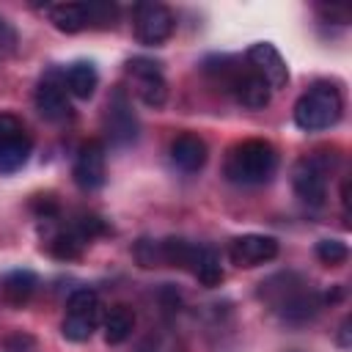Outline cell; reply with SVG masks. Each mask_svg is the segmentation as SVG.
Returning <instances> with one entry per match:
<instances>
[{
  "label": "cell",
  "instance_id": "1",
  "mask_svg": "<svg viewBox=\"0 0 352 352\" xmlns=\"http://www.w3.org/2000/svg\"><path fill=\"white\" fill-rule=\"evenodd\" d=\"M258 297L289 324H302L322 308V297L297 272H278L261 280Z\"/></svg>",
  "mask_w": 352,
  "mask_h": 352
},
{
  "label": "cell",
  "instance_id": "2",
  "mask_svg": "<svg viewBox=\"0 0 352 352\" xmlns=\"http://www.w3.org/2000/svg\"><path fill=\"white\" fill-rule=\"evenodd\" d=\"M275 170H278V151L270 140H261V138H250L231 146L223 165L226 179L239 187L267 184L275 176Z\"/></svg>",
  "mask_w": 352,
  "mask_h": 352
},
{
  "label": "cell",
  "instance_id": "3",
  "mask_svg": "<svg viewBox=\"0 0 352 352\" xmlns=\"http://www.w3.org/2000/svg\"><path fill=\"white\" fill-rule=\"evenodd\" d=\"M344 113V99L341 91L330 82H316L311 85L297 102H294V124L302 132H322L338 124Z\"/></svg>",
  "mask_w": 352,
  "mask_h": 352
},
{
  "label": "cell",
  "instance_id": "4",
  "mask_svg": "<svg viewBox=\"0 0 352 352\" xmlns=\"http://www.w3.org/2000/svg\"><path fill=\"white\" fill-rule=\"evenodd\" d=\"M102 319V300L94 289H77L66 300V316L60 322V333L66 341L82 344L94 336Z\"/></svg>",
  "mask_w": 352,
  "mask_h": 352
},
{
  "label": "cell",
  "instance_id": "5",
  "mask_svg": "<svg viewBox=\"0 0 352 352\" xmlns=\"http://www.w3.org/2000/svg\"><path fill=\"white\" fill-rule=\"evenodd\" d=\"M327 170H330V162L319 154H308L297 160L292 168L294 195L308 206H322L327 198Z\"/></svg>",
  "mask_w": 352,
  "mask_h": 352
},
{
  "label": "cell",
  "instance_id": "6",
  "mask_svg": "<svg viewBox=\"0 0 352 352\" xmlns=\"http://www.w3.org/2000/svg\"><path fill=\"white\" fill-rule=\"evenodd\" d=\"M33 151L25 124L14 113H0V173H16Z\"/></svg>",
  "mask_w": 352,
  "mask_h": 352
},
{
  "label": "cell",
  "instance_id": "7",
  "mask_svg": "<svg viewBox=\"0 0 352 352\" xmlns=\"http://www.w3.org/2000/svg\"><path fill=\"white\" fill-rule=\"evenodd\" d=\"M126 74L135 82V94L146 107H162L168 99V82L162 77V69L151 58H132L126 60Z\"/></svg>",
  "mask_w": 352,
  "mask_h": 352
},
{
  "label": "cell",
  "instance_id": "8",
  "mask_svg": "<svg viewBox=\"0 0 352 352\" xmlns=\"http://www.w3.org/2000/svg\"><path fill=\"white\" fill-rule=\"evenodd\" d=\"M176 19L162 3H140L135 6V36L146 47H157L173 36Z\"/></svg>",
  "mask_w": 352,
  "mask_h": 352
},
{
  "label": "cell",
  "instance_id": "9",
  "mask_svg": "<svg viewBox=\"0 0 352 352\" xmlns=\"http://www.w3.org/2000/svg\"><path fill=\"white\" fill-rule=\"evenodd\" d=\"M104 132L113 146H129L138 138V118L132 113V104H129V96L124 88H116L113 96L107 99Z\"/></svg>",
  "mask_w": 352,
  "mask_h": 352
},
{
  "label": "cell",
  "instance_id": "10",
  "mask_svg": "<svg viewBox=\"0 0 352 352\" xmlns=\"http://www.w3.org/2000/svg\"><path fill=\"white\" fill-rule=\"evenodd\" d=\"M72 176H74V184L85 192L99 190L104 184V179H107V154H104L102 140H85L77 148Z\"/></svg>",
  "mask_w": 352,
  "mask_h": 352
},
{
  "label": "cell",
  "instance_id": "11",
  "mask_svg": "<svg viewBox=\"0 0 352 352\" xmlns=\"http://www.w3.org/2000/svg\"><path fill=\"white\" fill-rule=\"evenodd\" d=\"M33 102H36V110H38V116H41L44 121L60 124V121H66V118L72 116L69 91H66V85H63V74L50 72V74L38 82Z\"/></svg>",
  "mask_w": 352,
  "mask_h": 352
},
{
  "label": "cell",
  "instance_id": "12",
  "mask_svg": "<svg viewBox=\"0 0 352 352\" xmlns=\"http://www.w3.org/2000/svg\"><path fill=\"white\" fill-rule=\"evenodd\" d=\"M275 256H278V239L267 234H242L228 245V258L236 267H258L272 261Z\"/></svg>",
  "mask_w": 352,
  "mask_h": 352
},
{
  "label": "cell",
  "instance_id": "13",
  "mask_svg": "<svg viewBox=\"0 0 352 352\" xmlns=\"http://www.w3.org/2000/svg\"><path fill=\"white\" fill-rule=\"evenodd\" d=\"M248 60L253 63L256 74L264 77V82L272 91H280V88L289 85V66H286V60L280 58V52L270 41H256L248 50Z\"/></svg>",
  "mask_w": 352,
  "mask_h": 352
},
{
  "label": "cell",
  "instance_id": "14",
  "mask_svg": "<svg viewBox=\"0 0 352 352\" xmlns=\"http://www.w3.org/2000/svg\"><path fill=\"white\" fill-rule=\"evenodd\" d=\"M206 157H209V148H206L204 138H198L192 132H184V135L173 138V143H170V160L184 173L201 170L206 165Z\"/></svg>",
  "mask_w": 352,
  "mask_h": 352
},
{
  "label": "cell",
  "instance_id": "15",
  "mask_svg": "<svg viewBox=\"0 0 352 352\" xmlns=\"http://www.w3.org/2000/svg\"><path fill=\"white\" fill-rule=\"evenodd\" d=\"M231 91H234V99L248 107V110H261L270 104V96H272V88L264 82V77H258L256 72H245V74H234L231 80Z\"/></svg>",
  "mask_w": 352,
  "mask_h": 352
},
{
  "label": "cell",
  "instance_id": "16",
  "mask_svg": "<svg viewBox=\"0 0 352 352\" xmlns=\"http://www.w3.org/2000/svg\"><path fill=\"white\" fill-rule=\"evenodd\" d=\"M63 85H66V91L72 96L91 99L94 91H96V85H99V72H96V66L91 60H74L63 72Z\"/></svg>",
  "mask_w": 352,
  "mask_h": 352
},
{
  "label": "cell",
  "instance_id": "17",
  "mask_svg": "<svg viewBox=\"0 0 352 352\" xmlns=\"http://www.w3.org/2000/svg\"><path fill=\"white\" fill-rule=\"evenodd\" d=\"M36 286H38V278H36L33 270H11V272L3 278L0 292H3V300H6L8 305L22 308V305L33 297Z\"/></svg>",
  "mask_w": 352,
  "mask_h": 352
},
{
  "label": "cell",
  "instance_id": "18",
  "mask_svg": "<svg viewBox=\"0 0 352 352\" xmlns=\"http://www.w3.org/2000/svg\"><path fill=\"white\" fill-rule=\"evenodd\" d=\"M204 245H195V242H187L182 236H168L160 242V253H162V264H170V267H179V270H187L192 272L195 261H198V253H201Z\"/></svg>",
  "mask_w": 352,
  "mask_h": 352
},
{
  "label": "cell",
  "instance_id": "19",
  "mask_svg": "<svg viewBox=\"0 0 352 352\" xmlns=\"http://www.w3.org/2000/svg\"><path fill=\"white\" fill-rule=\"evenodd\" d=\"M102 330H104V341L110 346L124 344L135 330V311L129 305H113L102 322Z\"/></svg>",
  "mask_w": 352,
  "mask_h": 352
},
{
  "label": "cell",
  "instance_id": "20",
  "mask_svg": "<svg viewBox=\"0 0 352 352\" xmlns=\"http://www.w3.org/2000/svg\"><path fill=\"white\" fill-rule=\"evenodd\" d=\"M88 242L72 228V226H63V228H55L50 236H47V248H50V253L55 256V258H60V261H72V258H80V253H82V248H85Z\"/></svg>",
  "mask_w": 352,
  "mask_h": 352
},
{
  "label": "cell",
  "instance_id": "21",
  "mask_svg": "<svg viewBox=\"0 0 352 352\" xmlns=\"http://www.w3.org/2000/svg\"><path fill=\"white\" fill-rule=\"evenodd\" d=\"M50 22L60 33H80L85 25V6L82 3H58L50 6Z\"/></svg>",
  "mask_w": 352,
  "mask_h": 352
},
{
  "label": "cell",
  "instance_id": "22",
  "mask_svg": "<svg viewBox=\"0 0 352 352\" xmlns=\"http://www.w3.org/2000/svg\"><path fill=\"white\" fill-rule=\"evenodd\" d=\"M192 275L198 278V283L201 286H220V280H223V264H220V256H217V250L214 248H201V253H198V261H195V267H192Z\"/></svg>",
  "mask_w": 352,
  "mask_h": 352
},
{
  "label": "cell",
  "instance_id": "23",
  "mask_svg": "<svg viewBox=\"0 0 352 352\" xmlns=\"http://www.w3.org/2000/svg\"><path fill=\"white\" fill-rule=\"evenodd\" d=\"M316 258L327 267H338L349 258V248L341 239H319L316 242Z\"/></svg>",
  "mask_w": 352,
  "mask_h": 352
},
{
  "label": "cell",
  "instance_id": "24",
  "mask_svg": "<svg viewBox=\"0 0 352 352\" xmlns=\"http://www.w3.org/2000/svg\"><path fill=\"white\" fill-rule=\"evenodd\" d=\"M85 6V25H96V28H107L116 22L118 8L113 3H82Z\"/></svg>",
  "mask_w": 352,
  "mask_h": 352
},
{
  "label": "cell",
  "instance_id": "25",
  "mask_svg": "<svg viewBox=\"0 0 352 352\" xmlns=\"http://www.w3.org/2000/svg\"><path fill=\"white\" fill-rule=\"evenodd\" d=\"M0 349L3 352H36V338L25 330H11L8 336H3Z\"/></svg>",
  "mask_w": 352,
  "mask_h": 352
},
{
  "label": "cell",
  "instance_id": "26",
  "mask_svg": "<svg viewBox=\"0 0 352 352\" xmlns=\"http://www.w3.org/2000/svg\"><path fill=\"white\" fill-rule=\"evenodd\" d=\"M135 258H138L140 267H160V264H162L160 242H154V239H138V245H135Z\"/></svg>",
  "mask_w": 352,
  "mask_h": 352
},
{
  "label": "cell",
  "instance_id": "27",
  "mask_svg": "<svg viewBox=\"0 0 352 352\" xmlns=\"http://www.w3.org/2000/svg\"><path fill=\"white\" fill-rule=\"evenodd\" d=\"M16 50V30L0 16V60L8 58Z\"/></svg>",
  "mask_w": 352,
  "mask_h": 352
},
{
  "label": "cell",
  "instance_id": "28",
  "mask_svg": "<svg viewBox=\"0 0 352 352\" xmlns=\"http://www.w3.org/2000/svg\"><path fill=\"white\" fill-rule=\"evenodd\" d=\"M341 346H349V316L341 322V338H338Z\"/></svg>",
  "mask_w": 352,
  "mask_h": 352
}]
</instances>
